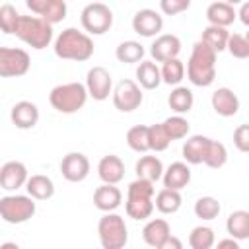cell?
<instances>
[{
    "mask_svg": "<svg viewBox=\"0 0 249 249\" xmlns=\"http://www.w3.org/2000/svg\"><path fill=\"white\" fill-rule=\"evenodd\" d=\"M54 54L62 60L86 62L93 56V41L86 31H78L76 27H66L54 39Z\"/></svg>",
    "mask_w": 249,
    "mask_h": 249,
    "instance_id": "cell-1",
    "label": "cell"
},
{
    "mask_svg": "<svg viewBox=\"0 0 249 249\" xmlns=\"http://www.w3.org/2000/svg\"><path fill=\"white\" fill-rule=\"evenodd\" d=\"M187 78L193 86L198 88H208L216 78V53L202 41L193 45L187 62Z\"/></svg>",
    "mask_w": 249,
    "mask_h": 249,
    "instance_id": "cell-2",
    "label": "cell"
},
{
    "mask_svg": "<svg viewBox=\"0 0 249 249\" xmlns=\"http://www.w3.org/2000/svg\"><path fill=\"white\" fill-rule=\"evenodd\" d=\"M154 183L144 179H134L126 189V214L132 220H146L152 216L156 204H154Z\"/></svg>",
    "mask_w": 249,
    "mask_h": 249,
    "instance_id": "cell-3",
    "label": "cell"
},
{
    "mask_svg": "<svg viewBox=\"0 0 249 249\" xmlns=\"http://www.w3.org/2000/svg\"><path fill=\"white\" fill-rule=\"evenodd\" d=\"M14 35L35 51H41L53 41V25L39 16H19Z\"/></svg>",
    "mask_w": 249,
    "mask_h": 249,
    "instance_id": "cell-4",
    "label": "cell"
},
{
    "mask_svg": "<svg viewBox=\"0 0 249 249\" xmlns=\"http://www.w3.org/2000/svg\"><path fill=\"white\" fill-rule=\"evenodd\" d=\"M88 97H89L88 88H86V84H80V82H68V84L54 86L49 93V101H51L53 109H56L58 113H64V115H72V113L80 111L86 105Z\"/></svg>",
    "mask_w": 249,
    "mask_h": 249,
    "instance_id": "cell-5",
    "label": "cell"
},
{
    "mask_svg": "<svg viewBox=\"0 0 249 249\" xmlns=\"http://www.w3.org/2000/svg\"><path fill=\"white\" fill-rule=\"evenodd\" d=\"M97 233L103 249H124L128 241V228L124 224V218L115 212H107L99 218Z\"/></svg>",
    "mask_w": 249,
    "mask_h": 249,
    "instance_id": "cell-6",
    "label": "cell"
},
{
    "mask_svg": "<svg viewBox=\"0 0 249 249\" xmlns=\"http://www.w3.org/2000/svg\"><path fill=\"white\" fill-rule=\"evenodd\" d=\"M37 212L35 198L29 195H6L0 198V216L8 224H23Z\"/></svg>",
    "mask_w": 249,
    "mask_h": 249,
    "instance_id": "cell-7",
    "label": "cell"
},
{
    "mask_svg": "<svg viewBox=\"0 0 249 249\" xmlns=\"http://www.w3.org/2000/svg\"><path fill=\"white\" fill-rule=\"evenodd\" d=\"M80 21L88 35H103L113 27V10L103 2H91L82 10Z\"/></svg>",
    "mask_w": 249,
    "mask_h": 249,
    "instance_id": "cell-8",
    "label": "cell"
},
{
    "mask_svg": "<svg viewBox=\"0 0 249 249\" xmlns=\"http://www.w3.org/2000/svg\"><path fill=\"white\" fill-rule=\"evenodd\" d=\"M31 58L23 49L0 47V76L2 78H19L29 72Z\"/></svg>",
    "mask_w": 249,
    "mask_h": 249,
    "instance_id": "cell-9",
    "label": "cell"
},
{
    "mask_svg": "<svg viewBox=\"0 0 249 249\" xmlns=\"http://www.w3.org/2000/svg\"><path fill=\"white\" fill-rule=\"evenodd\" d=\"M142 89L134 80H121L113 89V105L121 113H132L142 105Z\"/></svg>",
    "mask_w": 249,
    "mask_h": 249,
    "instance_id": "cell-10",
    "label": "cell"
},
{
    "mask_svg": "<svg viewBox=\"0 0 249 249\" xmlns=\"http://www.w3.org/2000/svg\"><path fill=\"white\" fill-rule=\"evenodd\" d=\"M86 88L91 99L95 101H105L109 93H113V78L107 68L103 66H93L88 70L86 76Z\"/></svg>",
    "mask_w": 249,
    "mask_h": 249,
    "instance_id": "cell-11",
    "label": "cell"
},
{
    "mask_svg": "<svg viewBox=\"0 0 249 249\" xmlns=\"http://www.w3.org/2000/svg\"><path fill=\"white\" fill-rule=\"evenodd\" d=\"M89 160L82 152H70L60 161V173L70 183H80L89 175Z\"/></svg>",
    "mask_w": 249,
    "mask_h": 249,
    "instance_id": "cell-12",
    "label": "cell"
},
{
    "mask_svg": "<svg viewBox=\"0 0 249 249\" xmlns=\"http://www.w3.org/2000/svg\"><path fill=\"white\" fill-rule=\"evenodd\" d=\"M181 53V39L173 33H161L154 39V43L150 45V54L156 62H167L173 58H179Z\"/></svg>",
    "mask_w": 249,
    "mask_h": 249,
    "instance_id": "cell-13",
    "label": "cell"
},
{
    "mask_svg": "<svg viewBox=\"0 0 249 249\" xmlns=\"http://www.w3.org/2000/svg\"><path fill=\"white\" fill-rule=\"evenodd\" d=\"M27 8L39 18H43L45 21H49L51 25L60 23L68 12V6L64 0H27Z\"/></svg>",
    "mask_w": 249,
    "mask_h": 249,
    "instance_id": "cell-14",
    "label": "cell"
},
{
    "mask_svg": "<svg viewBox=\"0 0 249 249\" xmlns=\"http://www.w3.org/2000/svg\"><path fill=\"white\" fill-rule=\"evenodd\" d=\"M161 27H163V18L152 8H142L132 18V29L140 37H156L160 35Z\"/></svg>",
    "mask_w": 249,
    "mask_h": 249,
    "instance_id": "cell-15",
    "label": "cell"
},
{
    "mask_svg": "<svg viewBox=\"0 0 249 249\" xmlns=\"http://www.w3.org/2000/svg\"><path fill=\"white\" fill-rule=\"evenodd\" d=\"M27 167L25 163L18 161V160H12V161H6L2 167H0V187L4 191H18L19 187L27 185Z\"/></svg>",
    "mask_w": 249,
    "mask_h": 249,
    "instance_id": "cell-16",
    "label": "cell"
},
{
    "mask_svg": "<svg viewBox=\"0 0 249 249\" xmlns=\"http://www.w3.org/2000/svg\"><path fill=\"white\" fill-rule=\"evenodd\" d=\"M97 175L107 185L121 183L123 177H124V163H123V160L119 156H115V154L103 156L99 160V163H97Z\"/></svg>",
    "mask_w": 249,
    "mask_h": 249,
    "instance_id": "cell-17",
    "label": "cell"
},
{
    "mask_svg": "<svg viewBox=\"0 0 249 249\" xmlns=\"http://www.w3.org/2000/svg\"><path fill=\"white\" fill-rule=\"evenodd\" d=\"M163 189H171V191H179L185 189L191 183V167L187 161H173L165 171H163Z\"/></svg>",
    "mask_w": 249,
    "mask_h": 249,
    "instance_id": "cell-18",
    "label": "cell"
},
{
    "mask_svg": "<svg viewBox=\"0 0 249 249\" xmlns=\"http://www.w3.org/2000/svg\"><path fill=\"white\" fill-rule=\"evenodd\" d=\"M121 202H123V193L117 185L103 183L101 187H97L93 191V204H95L97 210H101L105 214L117 210L121 206Z\"/></svg>",
    "mask_w": 249,
    "mask_h": 249,
    "instance_id": "cell-19",
    "label": "cell"
},
{
    "mask_svg": "<svg viewBox=\"0 0 249 249\" xmlns=\"http://www.w3.org/2000/svg\"><path fill=\"white\" fill-rule=\"evenodd\" d=\"M212 109L220 117H233L239 111V97L230 88H218L210 97Z\"/></svg>",
    "mask_w": 249,
    "mask_h": 249,
    "instance_id": "cell-20",
    "label": "cell"
},
{
    "mask_svg": "<svg viewBox=\"0 0 249 249\" xmlns=\"http://www.w3.org/2000/svg\"><path fill=\"white\" fill-rule=\"evenodd\" d=\"M12 123L21 128V130H29L39 123V109L33 101H18L12 107Z\"/></svg>",
    "mask_w": 249,
    "mask_h": 249,
    "instance_id": "cell-21",
    "label": "cell"
},
{
    "mask_svg": "<svg viewBox=\"0 0 249 249\" xmlns=\"http://www.w3.org/2000/svg\"><path fill=\"white\" fill-rule=\"evenodd\" d=\"M210 140L212 138L202 136V134H195V136L187 138V142L183 144V158H185V161L191 163V165L204 163L206 154H208Z\"/></svg>",
    "mask_w": 249,
    "mask_h": 249,
    "instance_id": "cell-22",
    "label": "cell"
},
{
    "mask_svg": "<svg viewBox=\"0 0 249 249\" xmlns=\"http://www.w3.org/2000/svg\"><path fill=\"white\" fill-rule=\"evenodd\" d=\"M169 235H171V226H169V222L163 220V218L148 220L146 226L142 228V239H144L150 247H154V249H158Z\"/></svg>",
    "mask_w": 249,
    "mask_h": 249,
    "instance_id": "cell-23",
    "label": "cell"
},
{
    "mask_svg": "<svg viewBox=\"0 0 249 249\" xmlns=\"http://www.w3.org/2000/svg\"><path fill=\"white\" fill-rule=\"evenodd\" d=\"M237 12L233 8V4L230 2H212L206 8V19L208 25H216V27H228L235 21Z\"/></svg>",
    "mask_w": 249,
    "mask_h": 249,
    "instance_id": "cell-24",
    "label": "cell"
},
{
    "mask_svg": "<svg viewBox=\"0 0 249 249\" xmlns=\"http://www.w3.org/2000/svg\"><path fill=\"white\" fill-rule=\"evenodd\" d=\"M136 179H144V181H150V183H156L163 177V163L160 158L156 156H142L138 161H136Z\"/></svg>",
    "mask_w": 249,
    "mask_h": 249,
    "instance_id": "cell-25",
    "label": "cell"
},
{
    "mask_svg": "<svg viewBox=\"0 0 249 249\" xmlns=\"http://www.w3.org/2000/svg\"><path fill=\"white\" fill-rule=\"evenodd\" d=\"M25 189H27V195L31 198H35V200H47V198H51L54 195V183H53V179L47 177V175H43V173L31 175L27 179Z\"/></svg>",
    "mask_w": 249,
    "mask_h": 249,
    "instance_id": "cell-26",
    "label": "cell"
},
{
    "mask_svg": "<svg viewBox=\"0 0 249 249\" xmlns=\"http://www.w3.org/2000/svg\"><path fill=\"white\" fill-rule=\"evenodd\" d=\"M136 80L144 89H156L161 84V68L154 60H142L136 68Z\"/></svg>",
    "mask_w": 249,
    "mask_h": 249,
    "instance_id": "cell-27",
    "label": "cell"
},
{
    "mask_svg": "<svg viewBox=\"0 0 249 249\" xmlns=\"http://www.w3.org/2000/svg\"><path fill=\"white\" fill-rule=\"evenodd\" d=\"M226 230L237 241L249 239V210H233L226 220Z\"/></svg>",
    "mask_w": 249,
    "mask_h": 249,
    "instance_id": "cell-28",
    "label": "cell"
},
{
    "mask_svg": "<svg viewBox=\"0 0 249 249\" xmlns=\"http://www.w3.org/2000/svg\"><path fill=\"white\" fill-rule=\"evenodd\" d=\"M193 103H195V95L189 88L185 86H177L171 89L169 97H167V105L171 111H175V115H185L193 109Z\"/></svg>",
    "mask_w": 249,
    "mask_h": 249,
    "instance_id": "cell-29",
    "label": "cell"
},
{
    "mask_svg": "<svg viewBox=\"0 0 249 249\" xmlns=\"http://www.w3.org/2000/svg\"><path fill=\"white\" fill-rule=\"evenodd\" d=\"M200 41L204 45H208L216 54L228 49V41H230V31L226 27H216V25H206L202 29Z\"/></svg>",
    "mask_w": 249,
    "mask_h": 249,
    "instance_id": "cell-30",
    "label": "cell"
},
{
    "mask_svg": "<svg viewBox=\"0 0 249 249\" xmlns=\"http://www.w3.org/2000/svg\"><path fill=\"white\" fill-rule=\"evenodd\" d=\"M144 54L146 51L138 41H123L115 51L117 60L123 64H140L144 60Z\"/></svg>",
    "mask_w": 249,
    "mask_h": 249,
    "instance_id": "cell-31",
    "label": "cell"
},
{
    "mask_svg": "<svg viewBox=\"0 0 249 249\" xmlns=\"http://www.w3.org/2000/svg\"><path fill=\"white\" fill-rule=\"evenodd\" d=\"M154 204H156V208H158L161 214H175V212L181 208L183 198H181V193H179V191L161 189V191L156 195Z\"/></svg>",
    "mask_w": 249,
    "mask_h": 249,
    "instance_id": "cell-32",
    "label": "cell"
},
{
    "mask_svg": "<svg viewBox=\"0 0 249 249\" xmlns=\"http://www.w3.org/2000/svg\"><path fill=\"white\" fill-rule=\"evenodd\" d=\"M126 144L130 150L144 154L150 150V126L146 124H136L132 128H128L126 132Z\"/></svg>",
    "mask_w": 249,
    "mask_h": 249,
    "instance_id": "cell-33",
    "label": "cell"
},
{
    "mask_svg": "<svg viewBox=\"0 0 249 249\" xmlns=\"http://www.w3.org/2000/svg\"><path fill=\"white\" fill-rule=\"evenodd\" d=\"M189 245L191 249H212L216 245L214 230L208 226H196L189 233Z\"/></svg>",
    "mask_w": 249,
    "mask_h": 249,
    "instance_id": "cell-34",
    "label": "cell"
},
{
    "mask_svg": "<svg viewBox=\"0 0 249 249\" xmlns=\"http://www.w3.org/2000/svg\"><path fill=\"white\" fill-rule=\"evenodd\" d=\"M185 64L183 60L179 58H173V60H167L161 64V82L167 84V86H179L181 80L185 78Z\"/></svg>",
    "mask_w": 249,
    "mask_h": 249,
    "instance_id": "cell-35",
    "label": "cell"
},
{
    "mask_svg": "<svg viewBox=\"0 0 249 249\" xmlns=\"http://www.w3.org/2000/svg\"><path fill=\"white\" fill-rule=\"evenodd\" d=\"M161 124H163V128H165V132H167V136H169L171 140H181V138H185V136L189 134V130H191L189 121H187L183 115L167 117Z\"/></svg>",
    "mask_w": 249,
    "mask_h": 249,
    "instance_id": "cell-36",
    "label": "cell"
},
{
    "mask_svg": "<svg viewBox=\"0 0 249 249\" xmlns=\"http://www.w3.org/2000/svg\"><path fill=\"white\" fill-rule=\"evenodd\" d=\"M193 210H195V216L200 220H214V218H218L222 206H220L218 198H214V196H200L195 202Z\"/></svg>",
    "mask_w": 249,
    "mask_h": 249,
    "instance_id": "cell-37",
    "label": "cell"
},
{
    "mask_svg": "<svg viewBox=\"0 0 249 249\" xmlns=\"http://www.w3.org/2000/svg\"><path fill=\"white\" fill-rule=\"evenodd\" d=\"M226 161H228V150H226V146L222 142H218V140H210L204 165H208L212 169H220V167L226 165Z\"/></svg>",
    "mask_w": 249,
    "mask_h": 249,
    "instance_id": "cell-38",
    "label": "cell"
},
{
    "mask_svg": "<svg viewBox=\"0 0 249 249\" xmlns=\"http://www.w3.org/2000/svg\"><path fill=\"white\" fill-rule=\"evenodd\" d=\"M19 16H21V14H18V10H16L12 4H2V6H0V29H2L6 35H14Z\"/></svg>",
    "mask_w": 249,
    "mask_h": 249,
    "instance_id": "cell-39",
    "label": "cell"
},
{
    "mask_svg": "<svg viewBox=\"0 0 249 249\" xmlns=\"http://www.w3.org/2000/svg\"><path fill=\"white\" fill-rule=\"evenodd\" d=\"M171 144V138L167 136L163 124H150V150L152 152H163Z\"/></svg>",
    "mask_w": 249,
    "mask_h": 249,
    "instance_id": "cell-40",
    "label": "cell"
},
{
    "mask_svg": "<svg viewBox=\"0 0 249 249\" xmlns=\"http://www.w3.org/2000/svg\"><path fill=\"white\" fill-rule=\"evenodd\" d=\"M233 58H249V41L245 39V35L233 33L230 35L228 41V49H226Z\"/></svg>",
    "mask_w": 249,
    "mask_h": 249,
    "instance_id": "cell-41",
    "label": "cell"
},
{
    "mask_svg": "<svg viewBox=\"0 0 249 249\" xmlns=\"http://www.w3.org/2000/svg\"><path fill=\"white\" fill-rule=\"evenodd\" d=\"M189 8H191L189 0H161L160 2V10L165 16H177L181 12H187Z\"/></svg>",
    "mask_w": 249,
    "mask_h": 249,
    "instance_id": "cell-42",
    "label": "cell"
},
{
    "mask_svg": "<svg viewBox=\"0 0 249 249\" xmlns=\"http://www.w3.org/2000/svg\"><path fill=\"white\" fill-rule=\"evenodd\" d=\"M233 144L239 152L249 154V124H239L233 130Z\"/></svg>",
    "mask_w": 249,
    "mask_h": 249,
    "instance_id": "cell-43",
    "label": "cell"
},
{
    "mask_svg": "<svg viewBox=\"0 0 249 249\" xmlns=\"http://www.w3.org/2000/svg\"><path fill=\"white\" fill-rule=\"evenodd\" d=\"M214 249H241V247H239V241H237V239L226 237V239H220V241L214 245Z\"/></svg>",
    "mask_w": 249,
    "mask_h": 249,
    "instance_id": "cell-44",
    "label": "cell"
},
{
    "mask_svg": "<svg viewBox=\"0 0 249 249\" xmlns=\"http://www.w3.org/2000/svg\"><path fill=\"white\" fill-rule=\"evenodd\" d=\"M158 249H183V241L179 237H175V235H169Z\"/></svg>",
    "mask_w": 249,
    "mask_h": 249,
    "instance_id": "cell-45",
    "label": "cell"
},
{
    "mask_svg": "<svg viewBox=\"0 0 249 249\" xmlns=\"http://www.w3.org/2000/svg\"><path fill=\"white\" fill-rule=\"evenodd\" d=\"M237 18H239V21H241L243 25L249 27V2H243V4H241L239 12H237Z\"/></svg>",
    "mask_w": 249,
    "mask_h": 249,
    "instance_id": "cell-46",
    "label": "cell"
},
{
    "mask_svg": "<svg viewBox=\"0 0 249 249\" xmlns=\"http://www.w3.org/2000/svg\"><path fill=\"white\" fill-rule=\"evenodd\" d=\"M0 249H19V245H18V243H14V241H6V243H2V245H0Z\"/></svg>",
    "mask_w": 249,
    "mask_h": 249,
    "instance_id": "cell-47",
    "label": "cell"
},
{
    "mask_svg": "<svg viewBox=\"0 0 249 249\" xmlns=\"http://www.w3.org/2000/svg\"><path fill=\"white\" fill-rule=\"evenodd\" d=\"M245 39H247V41H249V31H247V35H245Z\"/></svg>",
    "mask_w": 249,
    "mask_h": 249,
    "instance_id": "cell-48",
    "label": "cell"
}]
</instances>
